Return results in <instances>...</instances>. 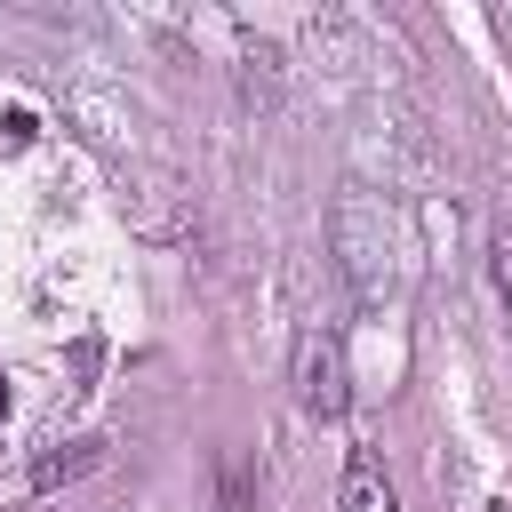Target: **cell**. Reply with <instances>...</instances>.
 Wrapping results in <instances>:
<instances>
[{
  "mask_svg": "<svg viewBox=\"0 0 512 512\" xmlns=\"http://www.w3.org/2000/svg\"><path fill=\"white\" fill-rule=\"evenodd\" d=\"M344 400H352V384H344V344H336L328 328H312V336L296 344V408L320 416V424H336Z\"/></svg>",
  "mask_w": 512,
  "mask_h": 512,
  "instance_id": "6da1fadb",
  "label": "cell"
},
{
  "mask_svg": "<svg viewBox=\"0 0 512 512\" xmlns=\"http://www.w3.org/2000/svg\"><path fill=\"white\" fill-rule=\"evenodd\" d=\"M104 440H64V448H48L40 464H32V488L48 496V488H64V480H88V472H104Z\"/></svg>",
  "mask_w": 512,
  "mask_h": 512,
  "instance_id": "7a4b0ae2",
  "label": "cell"
},
{
  "mask_svg": "<svg viewBox=\"0 0 512 512\" xmlns=\"http://www.w3.org/2000/svg\"><path fill=\"white\" fill-rule=\"evenodd\" d=\"M344 512H400L392 504V480H384V464L368 448H352V464H344Z\"/></svg>",
  "mask_w": 512,
  "mask_h": 512,
  "instance_id": "3957f363",
  "label": "cell"
},
{
  "mask_svg": "<svg viewBox=\"0 0 512 512\" xmlns=\"http://www.w3.org/2000/svg\"><path fill=\"white\" fill-rule=\"evenodd\" d=\"M216 512H256V472H248V456H224V464H216Z\"/></svg>",
  "mask_w": 512,
  "mask_h": 512,
  "instance_id": "277c9868",
  "label": "cell"
},
{
  "mask_svg": "<svg viewBox=\"0 0 512 512\" xmlns=\"http://www.w3.org/2000/svg\"><path fill=\"white\" fill-rule=\"evenodd\" d=\"M0 416H8V376H0Z\"/></svg>",
  "mask_w": 512,
  "mask_h": 512,
  "instance_id": "5b68a950",
  "label": "cell"
}]
</instances>
